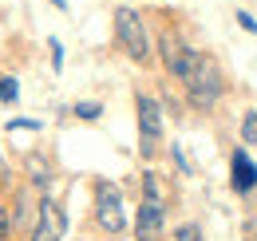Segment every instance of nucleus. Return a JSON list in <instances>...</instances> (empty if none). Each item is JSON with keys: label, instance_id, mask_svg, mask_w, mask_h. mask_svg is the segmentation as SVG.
Listing matches in <instances>:
<instances>
[{"label": "nucleus", "instance_id": "1a4fd4ad", "mask_svg": "<svg viewBox=\"0 0 257 241\" xmlns=\"http://www.w3.org/2000/svg\"><path fill=\"white\" fill-rule=\"evenodd\" d=\"M20 99V83L12 75H0V103H16Z\"/></svg>", "mask_w": 257, "mask_h": 241}, {"label": "nucleus", "instance_id": "4468645a", "mask_svg": "<svg viewBox=\"0 0 257 241\" xmlns=\"http://www.w3.org/2000/svg\"><path fill=\"white\" fill-rule=\"evenodd\" d=\"M237 24H241L245 32H257V20L249 16V12H237Z\"/></svg>", "mask_w": 257, "mask_h": 241}, {"label": "nucleus", "instance_id": "f3484780", "mask_svg": "<svg viewBox=\"0 0 257 241\" xmlns=\"http://www.w3.org/2000/svg\"><path fill=\"white\" fill-rule=\"evenodd\" d=\"M52 4H56V8H64V0H52Z\"/></svg>", "mask_w": 257, "mask_h": 241}, {"label": "nucleus", "instance_id": "20e7f679", "mask_svg": "<svg viewBox=\"0 0 257 241\" xmlns=\"http://www.w3.org/2000/svg\"><path fill=\"white\" fill-rule=\"evenodd\" d=\"M135 111H139V151L155 154L162 139V107L151 99V95H139L135 99Z\"/></svg>", "mask_w": 257, "mask_h": 241}, {"label": "nucleus", "instance_id": "dca6fc26", "mask_svg": "<svg viewBox=\"0 0 257 241\" xmlns=\"http://www.w3.org/2000/svg\"><path fill=\"white\" fill-rule=\"evenodd\" d=\"M8 237V217H4V210H0V241Z\"/></svg>", "mask_w": 257, "mask_h": 241}, {"label": "nucleus", "instance_id": "9b49d317", "mask_svg": "<svg viewBox=\"0 0 257 241\" xmlns=\"http://www.w3.org/2000/svg\"><path fill=\"white\" fill-rule=\"evenodd\" d=\"M241 143H257V111H245L241 119Z\"/></svg>", "mask_w": 257, "mask_h": 241}, {"label": "nucleus", "instance_id": "f8f14e48", "mask_svg": "<svg viewBox=\"0 0 257 241\" xmlns=\"http://www.w3.org/2000/svg\"><path fill=\"white\" fill-rule=\"evenodd\" d=\"M174 241H202V229H198V225H182V229L174 233Z\"/></svg>", "mask_w": 257, "mask_h": 241}, {"label": "nucleus", "instance_id": "f03ea898", "mask_svg": "<svg viewBox=\"0 0 257 241\" xmlns=\"http://www.w3.org/2000/svg\"><path fill=\"white\" fill-rule=\"evenodd\" d=\"M115 40H119V48L127 52L131 60H147L151 56V36L143 28V16L135 12V8H119L115 12Z\"/></svg>", "mask_w": 257, "mask_h": 241}, {"label": "nucleus", "instance_id": "7ed1b4c3", "mask_svg": "<svg viewBox=\"0 0 257 241\" xmlns=\"http://www.w3.org/2000/svg\"><path fill=\"white\" fill-rule=\"evenodd\" d=\"M95 217L107 233H123L127 229V213H123V194L115 182H99L95 186Z\"/></svg>", "mask_w": 257, "mask_h": 241}, {"label": "nucleus", "instance_id": "423d86ee", "mask_svg": "<svg viewBox=\"0 0 257 241\" xmlns=\"http://www.w3.org/2000/svg\"><path fill=\"white\" fill-rule=\"evenodd\" d=\"M159 52H162V63H166V71L174 75V79H190V71H194V63H198V52L194 48H186V44H178V40H162L159 44Z\"/></svg>", "mask_w": 257, "mask_h": 241}, {"label": "nucleus", "instance_id": "2eb2a0df", "mask_svg": "<svg viewBox=\"0 0 257 241\" xmlns=\"http://www.w3.org/2000/svg\"><path fill=\"white\" fill-rule=\"evenodd\" d=\"M8 127H16V131H36L40 123H36V119H12V123H8Z\"/></svg>", "mask_w": 257, "mask_h": 241}, {"label": "nucleus", "instance_id": "0eeeda50", "mask_svg": "<svg viewBox=\"0 0 257 241\" xmlns=\"http://www.w3.org/2000/svg\"><path fill=\"white\" fill-rule=\"evenodd\" d=\"M162 217H166L162 198H143L139 221H135V237H139V241H159L162 237Z\"/></svg>", "mask_w": 257, "mask_h": 241}, {"label": "nucleus", "instance_id": "f257e3e1", "mask_svg": "<svg viewBox=\"0 0 257 241\" xmlns=\"http://www.w3.org/2000/svg\"><path fill=\"white\" fill-rule=\"evenodd\" d=\"M186 95H190V103L198 111H210L222 99V71H218V63L210 60V56H202V52H198V63H194L190 79H186Z\"/></svg>", "mask_w": 257, "mask_h": 241}, {"label": "nucleus", "instance_id": "ddd939ff", "mask_svg": "<svg viewBox=\"0 0 257 241\" xmlns=\"http://www.w3.org/2000/svg\"><path fill=\"white\" fill-rule=\"evenodd\" d=\"M48 48H52V67L60 71V67H64V44H60V40H48Z\"/></svg>", "mask_w": 257, "mask_h": 241}, {"label": "nucleus", "instance_id": "9d476101", "mask_svg": "<svg viewBox=\"0 0 257 241\" xmlns=\"http://www.w3.org/2000/svg\"><path fill=\"white\" fill-rule=\"evenodd\" d=\"M71 111H75V119H83V123H95L99 115H103V107H99V103H75Z\"/></svg>", "mask_w": 257, "mask_h": 241}, {"label": "nucleus", "instance_id": "39448f33", "mask_svg": "<svg viewBox=\"0 0 257 241\" xmlns=\"http://www.w3.org/2000/svg\"><path fill=\"white\" fill-rule=\"evenodd\" d=\"M67 233V217L60 210V202L44 198L40 202V217H36V229H32V241H64Z\"/></svg>", "mask_w": 257, "mask_h": 241}, {"label": "nucleus", "instance_id": "a211bd4d", "mask_svg": "<svg viewBox=\"0 0 257 241\" xmlns=\"http://www.w3.org/2000/svg\"><path fill=\"white\" fill-rule=\"evenodd\" d=\"M0 178H4V162H0Z\"/></svg>", "mask_w": 257, "mask_h": 241}, {"label": "nucleus", "instance_id": "6e6552de", "mask_svg": "<svg viewBox=\"0 0 257 241\" xmlns=\"http://www.w3.org/2000/svg\"><path fill=\"white\" fill-rule=\"evenodd\" d=\"M229 186H233L237 194L257 190V162L245 154V147H241V151H233V158H229Z\"/></svg>", "mask_w": 257, "mask_h": 241}]
</instances>
